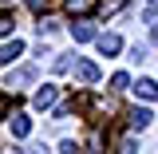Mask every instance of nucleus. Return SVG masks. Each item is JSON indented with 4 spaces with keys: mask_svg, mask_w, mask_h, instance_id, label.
<instances>
[{
    "mask_svg": "<svg viewBox=\"0 0 158 154\" xmlns=\"http://www.w3.org/2000/svg\"><path fill=\"white\" fill-rule=\"evenodd\" d=\"M36 67H16V71H8V79H4V91H24L28 83H36Z\"/></svg>",
    "mask_w": 158,
    "mask_h": 154,
    "instance_id": "1",
    "label": "nucleus"
},
{
    "mask_svg": "<svg viewBox=\"0 0 158 154\" xmlns=\"http://www.w3.org/2000/svg\"><path fill=\"white\" fill-rule=\"evenodd\" d=\"M56 99H59V87L44 83L36 95H32V107H36V111H52V107H56Z\"/></svg>",
    "mask_w": 158,
    "mask_h": 154,
    "instance_id": "2",
    "label": "nucleus"
},
{
    "mask_svg": "<svg viewBox=\"0 0 158 154\" xmlns=\"http://www.w3.org/2000/svg\"><path fill=\"white\" fill-rule=\"evenodd\" d=\"M75 79L91 87V83H99V67L91 63V59H79V63H75Z\"/></svg>",
    "mask_w": 158,
    "mask_h": 154,
    "instance_id": "3",
    "label": "nucleus"
},
{
    "mask_svg": "<svg viewBox=\"0 0 158 154\" xmlns=\"http://www.w3.org/2000/svg\"><path fill=\"white\" fill-rule=\"evenodd\" d=\"M95 44H99V52H103V56H115V52H123V40H118L115 32H103Z\"/></svg>",
    "mask_w": 158,
    "mask_h": 154,
    "instance_id": "4",
    "label": "nucleus"
},
{
    "mask_svg": "<svg viewBox=\"0 0 158 154\" xmlns=\"http://www.w3.org/2000/svg\"><path fill=\"white\" fill-rule=\"evenodd\" d=\"M71 40H75V44H87V40H99V36H95V28H91L87 20H75V24H71Z\"/></svg>",
    "mask_w": 158,
    "mask_h": 154,
    "instance_id": "5",
    "label": "nucleus"
},
{
    "mask_svg": "<svg viewBox=\"0 0 158 154\" xmlns=\"http://www.w3.org/2000/svg\"><path fill=\"white\" fill-rule=\"evenodd\" d=\"M150 111H146V107H135V111H131V115H127V123H131V127H135V131H146V127H150Z\"/></svg>",
    "mask_w": 158,
    "mask_h": 154,
    "instance_id": "6",
    "label": "nucleus"
},
{
    "mask_svg": "<svg viewBox=\"0 0 158 154\" xmlns=\"http://www.w3.org/2000/svg\"><path fill=\"white\" fill-rule=\"evenodd\" d=\"M16 56H24V44H20V40H8V44H0V63H12Z\"/></svg>",
    "mask_w": 158,
    "mask_h": 154,
    "instance_id": "7",
    "label": "nucleus"
},
{
    "mask_svg": "<svg viewBox=\"0 0 158 154\" xmlns=\"http://www.w3.org/2000/svg\"><path fill=\"white\" fill-rule=\"evenodd\" d=\"M135 95L138 99H158V83H154V79H138V83H135Z\"/></svg>",
    "mask_w": 158,
    "mask_h": 154,
    "instance_id": "8",
    "label": "nucleus"
},
{
    "mask_svg": "<svg viewBox=\"0 0 158 154\" xmlns=\"http://www.w3.org/2000/svg\"><path fill=\"white\" fill-rule=\"evenodd\" d=\"M12 135L28 138V135H32V119H28V115H12Z\"/></svg>",
    "mask_w": 158,
    "mask_h": 154,
    "instance_id": "9",
    "label": "nucleus"
},
{
    "mask_svg": "<svg viewBox=\"0 0 158 154\" xmlns=\"http://www.w3.org/2000/svg\"><path fill=\"white\" fill-rule=\"evenodd\" d=\"M67 12H75V16H87V12H95V0H67Z\"/></svg>",
    "mask_w": 158,
    "mask_h": 154,
    "instance_id": "10",
    "label": "nucleus"
},
{
    "mask_svg": "<svg viewBox=\"0 0 158 154\" xmlns=\"http://www.w3.org/2000/svg\"><path fill=\"white\" fill-rule=\"evenodd\" d=\"M118 154H138V138L127 135V138H123V146H118Z\"/></svg>",
    "mask_w": 158,
    "mask_h": 154,
    "instance_id": "11",
    "label": "nucleus"
},
{
    "mask_svg": "<svg viewBox=\"0 0 158 154\" xmlns=\"http://www.w3.org/2000/svg\"><path fill=\"white\" fill-rule=\"evenodd\" d=\"M127 87H131V79L123 75V71H118V75H111V91H127Z\"/></svg>",
    "mask_w": 158,
    "mask_h": 154,
    "instance_id": "12",
    "label": "nucleus"
},
{
    "mask_svg": "<svg viewBox=\"0 0 158 154\" xmlns=\"http://www.w3.org/2000/svg\"><path fill=\"white\" fill-rule=\"evenodd\" d=\"M99 150H103V135L95 131V135H91V142H87V154H99Z\"/></svg>",
    "mask_w": 158,
    "mask_h": 154,
    "instance_id": "13",
    "label": "nucleus"
},
{
    "mask_svg": "<svg viewBox=\"0 0 158 154\" xmlns=\"http://www.w3.org/2000/svg\"><path fill=\"white\" fill-rule=\"evenodd\" d=\"M12 28H16V20H12V16H0V36H12Z\"/></svg>",
    "mask_w": 158,
    "mask_h": 154,
    "instance_id": "14",
    "label": "nucleus"
},
{
    "mask_svg": "<svg viewBox=\"0 0 158 154\" xmlns=\"http://www.w3.org/2000/svg\"><path fill=\"white\" fill-rule=\"evenodd\" d=\"M56 24H59V20H52V16L40 20V36H44V32H56Z\"/></svg>",
    "mask_w": 158,
    "mask_h": 154,
    "instance_id": "15",
    "label": "nucleus"
},
{
    "mask_svg": "<svg viewBox=\"0 0 158 154\" xmlns=\"http://www.w3.org/2000/svg\"><path fill=\"white\" fill-rule=\"evenodd\" d=\"M59 154H79V146L71 142V138H67V142H59Z\"/></svg>",
    "mask_w": 158,
    "mask_h": 154,
    "instance_id": "16",
    "label": "nucleus"
},
{
    "mask_svg": "<svg viewBox=\"0 0 158 154\" xmlns=\"http://www.w3.org/2000/svg\"><path fill=\"white\" fill-rule=\"evenodd\" d=\"M28 8H32V12H44V8H48V0H28Z\"/></svg>",
    "mask_w": 158,
    "mask_h": 154,
    "instance_id": "17",
    "label": "nucleus"
},
{
    "mask_svg": "<svg viewBox=\"0 0 158 154\" xmlns=\"http://www.w3.org/2000/svg\"><path fill=\"white\" fill-rule=\"evenodd\" d=\"M8 154H48V150H44V146H40V150H20V146H12Z\"/></svg>",
    "mask_w": 158,
    "mask_h": 154,
    "instance_id": "18",
    "label": "nucleus"
},
{
    "mask_svg": "<svg viewBox=\"0 0 158 154\" xmlns=\"http://www.w3.org/2000/svg\"><path fill=\"white\" fill-rule=\"evenodd\" d=\"M0 111H4V99H0Z\"/></svg>",
    "mask_w": 158,
    "mask_h": 154,
    "instance_id": "19",
    "label": "nucleus"
},
{
    "mask_svg": "<svg viewBox=\"0 0 158 154\" xmlns=\"http://www.w3.org/2000/svg\"><path fill=\"white\" fill-rule=\"evenodd\" d=\"M150 4H154V8H158V0H150Z\"/></svg>",
    "mask_w": 158,
    "mask_h": 154,
    "instance_id": "20",
    "label": "nucleus"
}]
</instances>
